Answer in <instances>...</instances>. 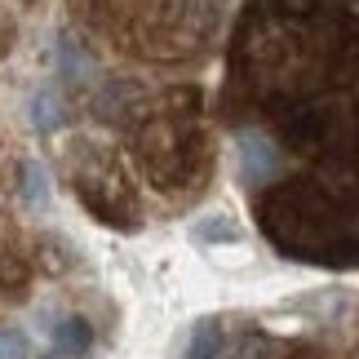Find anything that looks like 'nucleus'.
<instances>
[{"label": "nucleus", "instance_id": "7ed1b4c3", "mask_svg": "<svg viewBox=\"0 0 359 359\" xmlns=\"http://www.w3.org/2000/svg\"><path fill=\"white\" fill-rule=\"evenodd\" d=\"M182 359H359V288L217 311L191 328Z\"/></svg>", "mask_w": 359, "mask_h": 359}, {"label": "nucleus", "instance_id": "f03ea898", "mask_svg": "<svg viewBox=\"0 0 359 359\" xmlns=\"http://www.w3.org/2000/svg\"><path fill=\"white\" fill-rule=\"evenodd\" d=\"M102 67L204 80L222 62L236 0H67Z\"/></svg>", "mask_w": 359, "mask_h": 359}, {"label": "nucleus", "instance_id": "f257e3e1", "mask_svg": "<svg viewBox=\"0 0 359 359\" xmlns=\"http://www.w3.org/2000/svg\"><path fill=\"white\" fill-rule=\"evenodd\" d=\"M213 111L271 253L359 271V0H236Z\"/></svg>", "mask_w": 359, "mask_h": 359}]
</instances>
